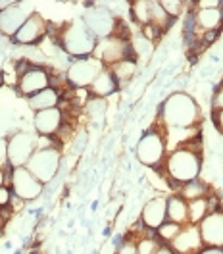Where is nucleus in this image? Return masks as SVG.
Here are the masks:
<instances>
[{
  "label": "nucleus",
  "mask_w": 223,
  "mask_h": 254,
  "mask_svg": "<svg viewBox=\"0 0 223 254\" xmlns=\"http://www.w3.org/2000/svg\"><path fill=\"white\" fill-rule=\"evenodd\" d=\"M160 118L169 129H192L200 124V106L189 93L177 91L164 100Z\"/></svg>",
  "instance_id": "f257e3e1"
},
{
  "label": "nucleus",
  "mask_w": 223,
  "mask_h": 254,
  "mask_svg": "<svg viewBox=\"0 0 223 254\" xmlns=\"http://www.w3.org/2000/svg\"><path fill=\"white\" fill-rule=\"evenodd\" d=\"M56 39H58L62 52L71 56L73 60L95 56V50L98 47V39L89 31V27L85 25L81 17L64 23L56 35Z\"/></svg>",
  "instance_id": "f03ea898"
},
{
  "label": "nucleus",
  "mask_w": 223,
  "mask_h": 254,
  "mask_svg": "<svg viewBox=\"0 0 223 254\" xmlns=\"http://www.w3.org/2000/svg\"><path fill=\"white\" fill-rule=\"evenodd\" d=\"M166 174L167 177L177 183V185H185L200 179L202 174V154L192 148L191 144H179L177 148H173L166 160Z\"/></svg>",
  "instance_id": "7ed1b4c3"
},
{
  "label": "nucleus",
  "mask_w": 223,
  "mask_h": 254,
  "mask_svg": "<svg viewBox=\"0 0 223 254\" xmlns=\"http://www.w3.org/2000/svg\"><path fill=\"white\" fill-rule=\"evenodd\" d=\"M62 150L56 146V144H48V146H39L35 150V154L31 156V160L27 162V170L31 172L41 183H50L58 172H60V166H62Z\"/></svg>",
  "instance_id": "20e7f679"
},
{
  "label": "nucleus",
  "mask_w": 223,
  "mask_h": 254,
  "mask_svg": "<svg viewBox=\"0 0 223 254\" xmlns=\"http://www.w3.org/2000/svg\"><path fill=\"white\" fill-rule=\"evenodd\" d=\"M39 148V139L29 131H17L6 139V164L14 168H25L35 150Z\"/></svg>",
  "instance_id": "39448f33"
},
{
  "label": "nucleus",
  "mask_w": 223,
  "mask_h": 254,
  "mask_svg": "<svg viewBox=\"0 0 223 254\" xmlns=\"http://www.w3.org/2000/svg\"><path fill=\"white\" fill-rule=\"evenodd\" d=\"M166 137L160 129L146 131L137 143V160L146 168H158L166 160Z\"/></svg>",
  "instance_id": "423d86ee"
},
{
  "label": "nucleus",
  "mask_w": 223,
  "mask_h": 254,
  "mask_svg": "<svg viewBox=\"0 0 223 254\" xmlns=\"http://www.w3.org/2000/svg\"><path fill=\"white\" fill-rule=\"evenodd\" d=\"M81 19L85 21V25L89 27V31L93 33L98 41L113 37L117 25H119L117 17L113 14V10L106 8V6H100V4H93L91 8H87L85 14L81 16Z\"/></svg>",
  "instance_id": "0eeeda50"
},
{
  "label": "nucleus",
  "mask_w": 223,
  "mask_h": 254,
  "mask_svg": "<svg viewBox=\"0 0 223 254\" xmlns=\"http://www.w3.org/2000/svg\"><path fill=\"white\" fill-rule=\"evenodd\" d=\"M102 69L104 65L95 56L73 60L65 69V81L71 89H89Z\"/></svg>",
  "instance_id": "6e6552de"
},
{
  "label": "nucleus",
  "mask_w": 223,
  "mask_h": 254,
  "mask_svg": "<svg viewBox=\"0 0 223 254\" xmlns=\"http://www.w3.org/2000/svg\"><path fill=\"white\" fill-rule=\"evenodd\" d=\"M10 189L16 198L23 202H31L43 194L45 183H41L27 168H14L10 172Z\"/></svg>",
  "instance_id": "1a4fd4ad"
},
{
  "label": "nucleus",
  "mask_w": 223,
  "mask_h": 254,
  "mask_svg": "<svg viewBox=\"0 0 223 254\" xmlns=\"http://www.w3.org/2000/svg\"><path fill=\"white\" fill-rule=\"evenodd\" d=\"M35 4L33 2H19L16 0L14 6L6 8L0 12V35L8 37V39H14L17 35V31L23 27V23L35 14Z\"/></svg>",
  "instance_id": "9d476101"
},
{
  "label": "nucleus",
  "mask_w": 223,
  "mask_h": 254,
  "mask_svg": "<svg viewBox=\"0 0 223 254\" xmlns=\"http://www.w3.org/2000/svg\"><path fill=\"white\" fill-rule=\"evenodd\" d=\"M48 87H52V75L48 73L47 67L29 64L25 69H19L17 91H19V95L21 96L31 98L33 95L45 91V89H48Z\"/></svg>",
  "instance_id": "9b49d317"
},
{
  "label": "nucleus",
  "mask_w": 223,
  "mask_h": 254,
  "mask_svg": "<svg viewBox=\"0 0 223 254\" xmlns=\"http://www.w3.org/2000/svg\"><path fill=\"white\" fill-rule=\"evenodd\" d=\"M131 52H133L131 50V39L113 35V37L98 41V47L95 50V58H98L104 67H110L113 64L129 58Z\"/></svg>",
  "instance_id": "f8f14e48"
},
{
  "label": "nucleus",
  "mask_w": 223,
  "mask_h": 254,
  "mask_svg": "<svg viewBox=\"0 0 223 254\" xmlns=\"http://www.w3.org/2000/svg\"><path fill=\"white\" fill-rule=\"evenodd\" d=\"M198 233L204 247H220L223 249V210H210L204 220L198 223Z\"/></svg>",
  "instance_id": "ddd939ff"
},
{
  "label": "nucleus",
  "mask_w": 223,
  "mask_h": 254,
  "mask_svg": "<svg viewBox=\"0 0 223 254\" xmlns=\"http://www.w3.org/2000/svg\"><path fill=\"white\" fill-rule=\"evenodd\" d=\"M48 29H50V25H48L47 19L43 17V14L41 12H35L23 23V27L17 31L14 41H16L17 45H23V47H35V45H39L47 37Z\"/></svg>",
  "instance_id": "4468645a"
},
{
  "label": "nucleus",
  "mask_w": 223,
  "mask_h": 254,
  "mask_svg": "<svg viewBox=\"0 0 223 254\" xmlns=\"http://www.w3.org/2000/svg\"><path fill=\"white\" fill-rule=\"evenodd\" d=\"M62 126H64V110L60 106L35 112L33 116V127L39 137H52L62 129Z\"/></svg>",
  "instance_id": "2eb2a0df"
},
{
  "label": "nucleus",
  "mask_w": 223,
  "mask_h": 254,
  "mask_svg": "<svg viewBox=\"0 0 223 254\" xmlns=\"http://www.w3.org/2000/svg\"><path fill=\"white\" fill-rule=\"evenodd\" d=\"M191 25L198 33H218L223 25V6L222 8H194L191 16Z\"/></svg>",
  "instance_id": "dca6fc26"
},
{
  "label": "nucleus",
  "mask_w": 223,
  "mask_h": 254,
  "mask_svg": "<svg viewBox=\"0 0 223 254\" xmlns=\"http://www.w3.org/2000/svg\"><path fill=\"white\" fill-rule=\"evenodd\" d=\"M167 222V200L166 196L150 198L141 210V223L146 229L156 231L162 223Z\"/></svg>",
  "instance_id": "f3484780"
},
{
  "label": "nucleus",
  "mask_w": 223,
  "mask_h": 254,
  "mask_svg": "<svg viewBox=\"0 0 223 254\" xmlns=\"http://www.w3.org/2000/svg\"><path fill=\"white\" fill-rule=\"evenodd\" d=\"M169 247L175 251L177 254H196L204 245L200 241V233H198V225H183V229L179 231Z\"/></svg>",
  "instance_id": "a211bd4d"
},
{
  "label": "nucleus",
  "mask_w": 223,
  "mask_h": 254,
  "mask_svg": "<svg viewBox=\"0 0 223 254\" xmlns=\"http://www.w3.org/2000/svg\"><path fill=\"white\" fill-rule=\"evenodd\" d=\"M117 89H119V83L115 81V77H113V73H112L110 69L104 67L98 73V77L93 81V85L89 87V93H91L93 98H108L113 93H117Z\"/></svg>",
  "instance_id": "6ab92c4d"
},
{
  "label": "nucleus",
  "mask_w": 223,
  "mask_h": 254,
  "mask_svg": "<svg viewBox=\"0 0 223 254\" xmlns=\"http://www.w3.org/2000/svg\"><path fill=\"white\" fill-rule=\"evenodd\" d=\"M60 100H62L60 91L52 85V87H48L45 91L33 95L31 98H27V104H29V108L33 112H41V110H50V108H58L60 106Z\"/></svg>",
  "instance_id": "aec40b11"
},
{
  "label": "nucleus",
  "mask_w": 223,
  "mask_h": 254,
  "mask_svg": "<svg viewBox=\"0 0 223 254\" xmlns=\"http://www.w3.org/2000/svg\"><path fill=\"white\" fill-rule=\"evenodd\" d=\"M167 200V222L189 225V202L181 194L166 196Z\"/></svg>",
  "instance_id": "412c9836"
},
{
  "label": "nucleus",
  "mask_w": 223,
  "mask_h": 254,
  "mask_svg": "<svg viewBox=\"0 0 223 254\" xmlns=\"http://www.w3.org/2000/svg\"><path fill=\"white\" fill-rule=\"evenodd\" d=\"M171 23H173V19L166 14V10L162 8L160 0H150V27L164 33L171 27Z\"/></svg>",
  "instance_id": "4be33fe9"
},
{
  "label": "nucleus",
  "mask_w": 223,
  "mask_h": 254,
  "mask_svg": "<svg viewBox=\"0 0 223 254\" xmlns=\"http://www.w3.org/2000/svg\"><path fill=\"white\" fill-rule=\"evenodd\" d=\"M108 69L113 73L115 81H117V83H119V87H121V85L129 83V81L133 79V75L137 73V62H135L133 58H125V60H121V62L110 65Z\"/></svg>",
  "instance_id": "5701e85b"
},
{
  "label": "nucleus",
  "mask_w": 223,
  "mask_h": 254,
  "mask_svg": "<svg viewBox=\"0 0 223 254\" xmlns=\"http://www.w3.org/2000/svg\"><path fill=\"white\" fill-rule=\"evenodd\" d=\"M129 14L131 19L141 25V29L150 25V0H133L129 2Z\"/></svg>",
  "instance_id": "b1692460"
},
{
  "label": "nucleus",
  "mask_w": 223,
  "mask_h": 254,
  "mask_svg": "<svg viewBox=\"0 0 223 254\" xmlns=\"http://www.w3.org/2000/svg\"><path fill=\"white\" fill-rule=\"evenodd\" d=\"M210 210H212V202H210L208 196L189 200V225H198Z\"/></svg>",
  "instance_id": "393cba45"
},
{
  "label": "nucleus",
  "mask_w": 223,
  "mask_h": 254,
  "mask_svg": "<svg viewBox=\"0 0 223 254\" xmlns=\"http://www.w3.org/2000/svg\"><path fill=\"white\" fill-rule=\"evenodd\" d=\"M106 110H108L106 98H93V96H91V100H89L87 106H85L87 116H89L91 122H95V124H102V122H104Z\"/></svg>",
  "instance_id": "a878e982"
},
{
  "label": "nucleus",
  "mask_w": 223,
  "mask_h": 254,
  "mask_svg": "<svg viewBox=\"0 0 223 254\" xmlns=\"http://www.w3.org/2000/svg\"><path fill=\"white\" fill-rule=\"evenodd\" d=\"M179 194H181L187 202H189V200H194V198H200V196H206V185H204L200 179H196V181L181 185Z\"/></svg>",
  "instance_id": "bb28decb"
},
{
  "label": "nucleus",
  "mask_w": 223,
  "mask_h": 254,
  "mask_svg": "<svg viewBox=\"0 0 223 254\" xmlns=\"http://www.w3.org/2000/svg\"><path fill=\"white\" fill-rule=\"evenodd\" d=\"M181 229H183V225H179V223L166 222V223H162L154 233H156V237L160 239V243H167V245H169V243L179 235Z\"/></svg>",
  "instance_id": "cd10ccee"
},
{
  "label": "nucleus",
  "mask_w": 223,
  "mask_h": 254,
  "mask_svg": "<svg viewBox=\"0 0 223 254\" xmlns=\"http://www.w3.org/2000/svg\"><path fill=\"white\" fill-rule=\"evenodd\" d=\"M160 4L171 19H177L185 12V6H187V2H183V0H160Z\"/></svg>",
  "instance_id": "c85d7f7f"
},
{
  "label": "nucleus",
  "mask_w": 223,
  "mask_h": 254,
  "mask_svg": "<svg viewBox=\"0 0 223 254\" xmlns=\"http://www.w3.org/2000/svg\"><path fill=\"white\" fill-rule=\"evenodd\" d=\"M115 254H139V241H135V239H123L119 245H117V249H115Z\"/></svg>",
  "instance_id": "c756f323"
},
{
  "label": "nucleus",
  "mask_w": 223,
  "mask_h": 254,
  "mask_svg": "<svg viewBox=\"0 0 223 254\" xmlns=\"http://www.w3.org/2000/svg\"><path fill=\"white\" fill-rule=\"evenodd\" d=\"M158 245V239H141L139 241V254H154Z\"/></svg>",
  "instance_id": "7c9ffc66"
},
{
  "label": "nucleus",
  "mask_w": 223,
  "mask_h": 254,
  "mask_svg": "<svg viewBox=\"0 0 223 254\" xmlns=\"http://www.w3.org/2000/svg\"><path fill=\"white\" fill-rule=\"evenodd\" d=\"M12 196H14V192H12L10 187H6V185L0 187V210H4L6 206H10Z\"/></svg>",
  "instance_id": "2f4dec72"
},
{
  "label": "nucleus",
  "mask_w": 223,
  "mask_h": 254,
  "mask_svg": "<svg viewBox=\"0 0 223 254\" xmlns=\"http://www.w3.org/2000/svg\"><path fill=\"white\" fill-rule=\"evenodd\" d=\"M216 110H223V83L220 85V89L214 93V98H212V112Z\"/></svg>",
  "instance_id": "473e14b6"
},
{
  "label": "nucleus",
  "mask_w": 223,
  "mask_h": 254,
  "mask_svg": "<svg viewBox=\"0 0 223 254\" xmlns=\"http://www.w3.org/2000/svg\"><path fill=\"white\" fill-rule=\"evenodd\" d=\"M194 6L196 8H222L223 2L222 0H198V2H194Z\"/></svg>",
  "instance_id": "72a5a7b5"
},
{
  "label": "nucleus",
  "mask_w": 223,
  "mask_h": 254,
  "mask_svg": "<svg viewBox=\"0 0 223 254\" xmlns=\"http://www.w3.org/2000/svg\"><path fill=\"white\" fill-rule=\"evenodd\" d=\"M214 126H216V129L223 135V110L214 112Z\"/></svg>",
  "instance_id": "f704fd0d"
},
{
  "label": "nucleus",
  "mask_w": 223,
  "mask_h": 254,
  "mask_svg": "<svg viewBox=\"0 0 223 254\" xmlns=\"http://www.w3.org/2000/svg\"><path fill=\"white\" fill-rule=\"evenodd\" d=\"M154 254H177L167 243H160L158 247H156V251H154Z\"/></svg>",
  "instance_id": "c9c22d12"
},
{
  "label": "nucleus",
  "mask_w": 223,
  "mask_h": 254,
  "mask_svg": "<svg viewBox=\"0 0 223 254\" xmlns=\"http://www.w3.org/2000/svg\"><path fill=\"white\" fill-rule=\"evenodd\" d=\"M196 254H223V249H220V247H202Z\"/></svg>",
  "instance_id": "e433bc0d"
},
{
  "label": "nucleus",
  "mask_w": 223,
  "mask_h": 254,
  "mask_svg": "<svg viewBox=\"0 0 223 254\" xmlns=\"http://www.w3.org/2000/svg\"><path fill=\"white\" fill-rule=\"evenodd\" d=\"M6 162V139H0V164Z\"/></svg>",
  "instance_id": "4c0bfd02"
},
{
  "label": "nucleus",
  "mask_w": 223,
  "mask_h": 254,
  "mask_svg": "<svg viewBox=\"0 0 223 254\" xmlns=\"http://www.w3.org/2000/svg\"><path fill=\"white\" fill-rule=\"evenodd\" d=\"M14 4H16V0H0V12L10 8V6H14Z\"/></svg>",
  "instance_id": "58836bf2"
},
{
  "label": "nucleus",
  "mask_w": 223,
  "mask_h": 254,
  "mask_svg": "<svg viewBox=\"0 0 223 254\" xmlns=\"http://www.w3.org/2000/svg\"><path fill=\"white\" fill-rule=\"evenodd\" d=\"M4 181H6V172H4L2 168H0V187L4 185Z\"/></svg>",
  "instance_id": "ea45409f"
},
{
  "label": "nucleus",
  "mask_w": 223,
  "mask_h": 254,
  "mask_svg": "<svg viewBox=\"0 0 223 254\" xmlns=\"http://www.w3.org/2000/svg\"><path fill=\"white\" fill-rule=\"evenodd\" d=\"M2 223H4V218H2V216H0V227H2Z\"/></svg>",
  "instance_id": "a19ab883"
}]
</instances>
